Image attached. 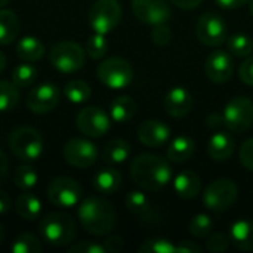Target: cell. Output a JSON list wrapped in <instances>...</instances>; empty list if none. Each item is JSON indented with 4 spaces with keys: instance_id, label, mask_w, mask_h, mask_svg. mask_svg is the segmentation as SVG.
Listing matches in <instances>:
<instances>
[{
    "instance_id": "obj_3",
    "label": "cell",
    "mask_w": 253,
    "mask_h": 253,
    "mask_svg": "<svg viewBox=\"0 0 253 253\" xmlns=\"http://www.w3.org/2000/svg\"><path fill=\"white\" fill-rule=\"evenodd\" d=\"M39 230L42 237L52 246H67L77 236V227L73 218L61 212L43 216L39 224Z\"/></svg>"
},
{
    "instance_id": "obj_18",
    "label": "cell",
    "mask_w": 253,
    "mask_h": 253,
    "mask_svg": "<svg viewBox=\"0 0 253 253\" xmlns=\"http://www.w3.org/2000/svg\"><path fill=\"white\" fill-rule=\"evenodd\" d=\"M193 95L182 86L172 87L165 96V110L169 116L175 119L185 117L193 108Z\"/></svg>"
},
{
    "instance_id": "obj_4",
    "label": "cell",
    "mask_w": 253,
    "mask_h": 253,
    "mask_svg": "<svg viewBox=\"0 0 253 253\" xmlns=\"http://www.w3.org/2000/svg\"><path fill=\"white\" fill-rule=\"evenodd\" d=\"M9 148L16 159L30 163L43 154V138L34 127L22 126L9 135Z\"/></svg>"
},
{
    "instance_id": "obj_17",
    "label": "cell",
    "mask_w": 253,
    "mask_h": 253,
    "mask_svg": "<svg viewBox=\"0 0 253 253\" xmlns=\"http://www.w3.org/2000/svg\"><path fill=\"white\" fill-rule=\"evenodd\" d=\"M136 135L142 145L150 148H159L168 144L172 130L162 120H145L138 126Z\"/></svg>"
},
{
    "instance_id": "obj_42",
    "label": "cell",
    "mask_w": 253,
    "mask_h": 253,
    "mask_svg": "<svg viewBox=\"0 0 253 253\" xmlns=\"http://www.w3.org/2000/svg\"><path fill=\"white\" fill-rule=\"evenodd\" d=\"M239 157H240V163L248 169L253 172V138L246 139L239 151Z\"/></svg>"
},
{
    "instance_id": "obj_28",
    "label": "cell",
    "mask_w": 253,
    "mask_h": 253,
    "mask_svg": "<svg viewBox=\"0 0 253 253\" xmlns=\"http://www.w3.org/2000/svg\"><path fill=\"white\" fill-rule=\"evenodd\" d=\"M19 33V19L15 12L0 9V44H10Z\"/></svg>"
},
{
    "instance_id": "obj_46",
    "label": "cell",
    "mask_w": 253,
    "mask_h": 253,
    "mask_svg": "<svg viewBox=\"0 0 253 253\" xmlns=\"http://www.w3.org/2000/svg\"><path fill=\"white\" fill-rule=\"evenodd\" d=\"M206 123L211 129H219L222 126H225L224 122V114H218V113H212L206 117Z\"/></svg>"
},
{
    "instance_id": "obj_49",
    "label": "cell",
    "mask_w": 253,
    "mask_h": 253,
    "mask_svg": "<svg viewBox=\"0 0 253 253\" xmlns=\"http://www.w3.org/2000/svg\"><path fill=\"white\" fill-rule=\"evenodd\" d=\"M7 168H9V162L6 154L0 150V185L4 182L6 176H7Z\"/></svg>"
},
{
    "instance_id": "obj_12",
    "label": "cell",
    "mask_w": 253,
    "mask_h": 253,
    "mask_svg": "<svg viewBox=\"0 0 253 253\" xmlns=\"http://www.w3.org/2000/svg\"><path fill=\"white\" fill-rule=\"evenodd\" d=\"M62 156L65 162L74 168H90L98 160V148L93 142L84 138H71L65 142Z\"/></svg>"
},
{
    "instance_id": "obj_34",
    "label": "cell",
    "mask_w": 253,
    "mask_h": 253,
    "mask_svg": "<svg viewBox=\"0 0 253 253\" xmlns=\"http://www.w3.org/2000/svg\"><path fill=\"white\" fill-rule=\"evenodd\" d=\"M37 181H39L37 172L30 165H22L16 168L13 172V184L22 191H28L33 187H36Z\"/></svg>"
},
{
    "instance_id": "obj_5",
    "label": "cell",
    "mask_w": 253,
    "mask_h": 253,
    "mask_svg": "<svg viewBox=\"0 0 253 253\" xmlns=\"http://www.w3.org/2000/svg\"><path fill=\"white\" fill-rule=\"evenodd\" d=\"M239 188L233 179L219 178L212 181L203 193V205L215 212L221 213L228 211L237 200Z\"/></svg>"
},
{
    "instance_id": "obj_26",
    "label": "cell",
    "mask_w": 253,
    "mask_h": 253,
    "mask_svg": "<svg viewBox=\"0 0 253 253\" xmlns=\"http://www.w3.org/2000/svg\"><path fill=\"white\" fill-rule=\"evenodd\" d=\"M136 114V102L127 95L117 96L110 105V116L117 123H127Z\"/></svg>"
},
{
    "instance_id": "obj_41",
    "label": "cell",
    "mask_w": 253,
    "mask_h": 253,
    "mask_svg": "<svg viewBox=\"0 0 253 253\" xmlns=\"http://www.w3.org/2000/svg\"><path fill=\"white\" fill-rule=\"evenodd\" d=\"M151 39H153L154 44H157V46H168L172 40V31L166 24L154 25V28L151 31Z\"/></svg>"
},
{
    "instance_id": "obj_44",
    "label": "cell",
    "mask_w": 253,
    "mask_h": 253,
    "mask_svg": "<svg viewBox=\"0 0 253 253\" xmlns=\"http://www.w3.org/2000/svg\"><path fill=\"white\" fill-rule=\"evenodd\" d=\"M104 246H105L107 252L116 253L120 252V251L125 248V242H123V239L119 237V236H111V237H108V239L104 242Z\"/></svg>"
},
{
    "instance_id": "obj_31",
    "label": "cell",
    "mask_w": 253,
    "mask_h": 253,
    "mask_svg": "<svg viewBox=\"0 0 253 253\" xmlns=\"http://www.w3.org/2000/svg\"><path fill=\"white\" fill-rule=\"evenodd\" d=\"M125 206L126 209L138 216H145L150 213L151 208H150V200L147 199V196L142 191H130L126 194L125 197Z\"/></svg>"
},
{
    "instance_id": "obj_8",
    "label": "cell",
    "mask_w": 253,
    "mask_h": 253,
    "mask_svg": "<svg viewBox=\"0 0 253 253\" xmlns=\"http://www.w3.org/2000/svg\"><path fill=\"white\" fill-rule=\"evenodd\" d=\"M89 25L95 33H111L122 19V6L117 0H96L89 9Z\"/></svg>"
},
{
    "instance_id": "obj_30",
    "label": "cell",
    "mask_w": 253,
    "mask_h": 253,
    "mask_svg": "<svg viewBox=\"0 0 253 253\" xmlns=\"http://www.w3.org/2000/svg\"><path fill=\"white\" fill-rule=\"evenodd\" d=\"M227 49L233 56L248 58L253 53V40L246 34H233L227 39Z\"/></svg>"
},
{
    "instance_id": "obj_53",
    "label": "cell",
    "mask_w": 253,
    "mask_h": 253,
    "mask_svg": "<svg viewBox=\"0 0 253 253\" xmlns=\"http://www.w3.org/2000/svg\"><path fill=\"white\" fill-rule=\"evenodd\" d=\"M248 3H249V12L253 15V0H249Z\"/></svg>"
},
{
    "instance_id": "obj_20",
    "label": "cell",
    "mask_w": 253,
    "mask_h": 253,
    "mask_svg": "<svg viewBox=\"0 0 253 253\" xmlns=\"http://www.w3.org/2000/svg\"><path fill=\"white\" fill-rule=\"evenodd\" d=\"M230 243L242 252L253 251V221L239 219L230 228Z\"/></svg>"
},
{
    "instance_id": "obj_54",
    "label": "cell",
    "mask_w": 253,
    "mask_h": 253,
    "mask_svg": "<svg viewBox=\"0 0 253 253\" xmlns=\"http://www.w3.org/2000/svg\"><path fill=\"white\" fill-rule=\"evenodd\" d=\"M7 1H9V0H0V7H3L4 4H7Z\"/></svg>"
},
{
    "instance_id": "obj_13",
    "label": "cell",
    "mask_w": 253,
    "mask_h": 253,
    "mask_svg": "<svg viewBox=\"0 0 253 253\" xmlns=\"http://www.w3.org/2000/svg\"><path fill=\"white\" fill-rule=\"evenodd\" d=\"M77 129L89 138L104 136L111 126L110 116L99 107H86L76 117Z\"/></svg>"
},
{
    "instance_id": "obj_36",
    "label": "cell",
    "mask_w": 253,
    "mask_h": 253,
    "mask_svg": "<svg viewBox=\"0 0 253 253\" xmlns=\"http://www.w3.org/2000/svg\"><path fill=\"white\" fill-rule=\"evenodd\" d=\"M188 230L190 233L197 237V239H205L208 237L212 230H213V221L209 215L206 213H199L196 216H193V219L188 224Z\"/></svg>"
},
{
    "instance_id": "obj_37",
    "label": "cell",
    "mask_w": 253,
    "mask_h": 253,
    "mask_svg": "<svg viewBox=\"0 0 253 253\" xmlns=\"http://www.w3.org/2000/svg\"><path fill=\"white\" fill-rule=\"evenodd\" d=\"M141 253H176V245L168 239H148L139 246Z\"/></svg>"
},
{
    "instance_id": "obj_29",
    "label": "cell",
    "mask_w": 253,
    "mask_h": 253,
    "mask_svg": "<svg viewBox=\"0 0 253 253\" xmlns=\"http://www.w3.org/2000/svg\"><path fill=\"white\" fill-rule=\"evenodd\" d=\"M64 95L73 104H83L90 98L92 89L83 80H70L64 86Z\"/></svg>"
},
{
    "instance_id": "obj_38",
    "label": "cell",
    "mask_w": 253,
    "mask_h": 253,
    "mask_svg": "<svg viewBox=\"0 0 253 253\" xmlns=\"http://www.w3.org/2000/svg\"><path fill=\"white\" fill-rule=\"evenodd\" d=\"M108 50V42L105 39V34H99L95 33L93 36L89 37L87 43H86V53L93 58V59H101L105 56Z\"/></svg>"
},
{
    "instance_id": "obj_35",
    "label": "cell",
    "mask_w": 253,
    "mask_h": 253,
    "mask_svg": "<svg viewBox=\"0 0 253 253\" xmlns=\"http://www.w3.org/2000/svg\"><path fill=\"white\" fill-rule=\"evenodd\" d=\"M37 77V70L34 65L25 62V64H19L13 68L12 71V82L18 86V87H28L34 83Z\"/></svg>"
},
{
    "instance_id": "obj_33",
    "label": "cell",
    "mask_w": 253,
    "mask_h": 253,
    "mask_svg": "<svg viewBox=\"0 0 253 253\" xmlns=\"http://www.w3.org/2000/svg\"><path fill=\"white\" fill-rule=\"evenodd\" d=\"M42 251H43V246L40 240L31 233L19 234L10 246L12 253H40Z\"/></svg>"
},
{
    "instance_id": "obj_21",
    "label": "cell",
    "mask_w": 253,
    "mask_h": 253,
    "mask_svg": "<svg viewBox=\"0 0 253 253\" xmlns=\"http://www.w3.org/2000/svg\"><path fill=\"white\" fill-rule=\"evenodd\" d=\"M173 188L175 193L184 199V200H191L196 199L200 191H202V179L200 176L193 172V170H182L176 175L173 181Z\"/></svg>"
},
{
    "instance_id": "obj_1",
    "label": "cell",
    "mask_w": 253,
    "mask_h": 253,
    "mask_svg": "<svg viewBox=\"0 0 253 253\" xmlns=\"http://www.w3.org/2000/svg\"><path fill=\"white\" fill-rule=\"evenodd\" d=\"M132 181L145 191H159L172 179V168L168 159L156 154H139L130 162Z\"/></svg>"
},
{
    "instance_id": "obj_25",
    "label": "cell",
    "mask_w": 253,
    "mask_h": 253,
    "mask_svg": "<svg viewBox=\"0 0 253 253\" xmlns=\"http://www.w3.org/2000/svg\"><path fill=\"white\" fill-rule=\"evenodd\" d=\"M16 213L25 221H34L42 213V202L37 196L31 193H22L15 202Z\"/></svg>"
},
{
    "instance_id": "obj_32",
    "label": "cell",
    "mask_w": 253,
    "mask_h": 253,
    "mask_svg": "<svg viewBox=\"0 0 253 253\" xmlns=\"http://www.w3.org/2000/svg\"><path fill=\"white\" fill-rule=\"evenodd\" d=\"M19 101V89L13 82L0 80V113L12 110Z\"/></svg>"
},
{
    "instance_id": "obj_39",
    "label": "cell",
    "mask_w": 253,
    "mask_h": 253,
    "mask_svg": "<svg viewBox=\"0 0 253 253\" xmlns=\"http://www.w3.org/2000/svg\"><path fill=\"white\" fill-rule=\"evenodd\" d=\"M230 245V237L225 236L224 233H211L208 236L206 242V249L212 253H222L228 249Z\"/></svg>"
},
{
    "instance_id": "obj_16",
    "label": "cell",
    "mask_w": 253,
    "mask_h": 253,
    "mask_svg": "<svg viewBox=\"0 0 253 253\" xmlns=\"http://www.w3.org/2000/svg\"><path fill=\"white\" fill-rule=\"evenodd\" d=\"M234 71V62L231 53L225 50H213L208 55L205 61V73L208 79L213 83H225L231 79Z\"/></svg>"
},
{
    "instance_id": "obj_48",
    "label": "cell",
    "mask_w": 253,
    "mask_h": 253,
    "mask_svg": "<svg viewBox=\"0 0 253 253\" xmlns=\"http://www.w3.org/2000/svg\"><path fill=\"white\" fill-rule=\"evenodd\" d=\"M222 9H239L246 4L249 0H215Z\"/></svg>"
},
{
    "instance_id": "obj_51",
    "label": "cell",
    "mask_w": 253,
    "mask_h": 253,
    "mask_svg": "<svg viewBox=\"0 0 253 253\" xmlns=\"http://www.w3.org/2000/svg\"><path fill=\"white\" fill-rule=\"evenodd\" d=\"M6 64H7V61H6V56L0 52V73L4 70V67H6Z\"/></svg>"
},
{
    "instance_id": "obj_6",
    "label": "cell",
    "mask_w": 253,
    "mask_h": 253,
    "mask_svg": "<svg viewBox=\"0 0 253 253\" xmlns=\"http://www.w3.org/2000/svg\"><path fill=\"white\" fill-rule=\"evenodd\" d=\"M98 80L110 89H125L133 80V68L129 61L113 56L104 59L96 70Z\"/></svg>"
},
{
    "instance_id": "obj_11",
    "label": "cell",
    "mask_w": 253,
    "mask_h": 253,
    "mask_svg": "<svg viewBox=\"0 0 253 253\" xmlns=\"http://www.w3.org/2000/svg\"><path fill=\"white\" fill-rule=\"evenodd\" d=\"M196 36L200 40V43L216 47L221 46L228 39V28L225 21L215 12L203 13L196 27Z\"/></svg>"
},
{
    "instance_id": "obj_24",
    "label": "cell",
    "mask_w": 253,
    "mask_h": 253,
    "mask_svg": "<svg viewBox=\"0 0 253 253\" xmlns=\"http://www.w3.org/2000/svg\"><path fill=\"white\" fill-rule=\"evenodd\" d=\"M130 145L125 139H111L108 141L101 151V157L108 165H119L129 159Z\"/></svg>"
},
{
    "instance_id": "obj_22",
    "label": "cell",
    "mask_w": 253,
    "mask_h": 253,
    "mask_svg": "<svg viewBox=\"0 0 253 253\" xmlns=\"http://www.w3.org/2000/svg\"><path fill=\"white\" fill-rule=\"evenodd\" d=\"M194 151L196 142L187 135H179L173 138L168 147V160L172 163H185L193 157Z\"/></svg>"
},
{
    "instance_id": "obj_40",
    "label": "cell",
    "mask_w": 253,
    "mask_h": 253,
    "mask_svg": "<svg viewBox=\"0 0 253 253\" xmlns=\"http://www.w3.org/2000/svg\"><path fill=\"white\" fill-rule=\"evenodd\" d=\"M68 253H107V249L104 246V243H98V242H92V240H83V242H77L71 246H68L67 249Z\"/></svg>"
},
{
    "instance_id": "obj_45",
    "label": "cell",
    "mask_w": 253,
    "mask_h": 253,
    "mask_svg": "<svg viewBox=\"0 0 253 253\" xmlns=\"http://www.w3.org/2000/svg\"><path fill=\"white\" fill-rule=\"evenodd\" d=\"M202 246L191 240H182L176 245V253H200Z\"/></svg>"
},
{
    "instance_id": "obj_10",
    "label": "cell",
    "mask_w": 253,
    "mask_h": 253,
    "mask_svg": "<svg viewBox=\"0 0 253 253\" xmlns=\"http://www.w3.org/2000/svg\"><path fill=\"white\" fill-rule=\"evenodd\" d=\"M47 199L52 205L58 208H74L80 203L83 190L80 184L70 176H58L53 178L46 190Z\"/></svg>"
},
{
    "instance_id": "obj_14",
    "label": "cell",
    "mask_w": 253,
    "mask_h": 253,
    "mask_svg": "<svg viewBox=\"0 0 253 253\" xmlns=\"http://www.w3.org/2000/svg\"><path fill=\"white\" fill-rule=\"evenodd\" d=\"M132 10L141 22L150 25L166 24L172 15L168 0H132Z\"/></svg>"
},
{
    "instance_id": "obj_50",
    "label": "cell",
    "mask_w": 253,
    "mask_h": 253,
    "mask_svg": "<svg viewBox=\"0 0 253 253\" xmlns=\"http://www.w3.org/2000/svg\"><path fill=\"white\" fill-rule=\"evenodd\" d=\"M10 206H12V200H10L9 194L4 191H0V215L9 212Z\"/></svg>"
},
{
    "instance_id": "obj_9",
    "label": "cell",
    "mask_w": 253,
    "mask_h": 253,
    "mask_svg": "<svg viewBox=\"0 0 253 253\" xmlns=\"http://www.w3.org/2000/svg\"><path fill=\"white\" fill-rule=\"evenodd\" d=\"M225 127L234 133H245L253 125V101L248 96L231 98L224 108Z\"/></svg>"
},
{
    "instance_id": "obj_2",
    "label": "cell",
    "mask_w": 253,
    "mask_h": 253,
    "mask_svg": "<svg viewBox=\"0 0 253 253\" xmlns=\"http://www.w3.org/2000/svg\"><path fill=\"white\" fill-rule=\"evenodd\" d=\"M77 216L83 228L93 236L110 234L117 222L114 206L102 197H87L77 209Z\"/></svg>"
},
{
    "instance_id": "obj_7",
    "label": "cell",
    "mask_w": 253,
    "mask_h": 253,
    "mask_svg": "<svg viewBox=\"0 0 253 253\" xmlns=\"http://www.w3.org/2000/svg\"><path fill=\"white\" fill-rule=\"evenodd\" d=\"M50 64L55 70L64 73V74H70V73H76L79 71L86 61V52L83 50V47L71 40H65V42H59L56 43L52 50H50Z\"/></svg>"
},
{
    "instance_id": "obj_47",
    "label": "cell",
    "mask_w": 253,
    "mask_h": 253,
    "mask_svg": "<svg viewBox=\"0 0 253 253\" xmlns=\"http://www.w3.org/2000/svg\"><path fill=\"white\" fill-rule=\"evenodd\" d=\"M176 7L179 9H185V10H191V9H196L200 6V3L203 0H170Z\"/></svg>"
},
{
    "instance_id": "obj_27",
    "label": "cell",
    "mask_w": 253,
    "mask_h": 253,
    "mask_svg": "<svg viewBox=\"0 0 253 253\" xmlns=\"http://www.w3.org/2000/svg\"><path fill=\"white\" fill-rule=\"evenodd\" d=\"M16 55L25 62L39 61L44 55V44L34 36H25L16 44Z\"/></svg>"
},
{
    "instance_id": "obj_52",
    "label": "cell",
    "mask_w": 253,
    "mask_h": 253,
    "mask_svg": "<svg viewBox=\"0 0 253 253\" xmlns=\"http://www.w3.org/2000/svg\"><path fill=\"white\" fill-rule=\"evenodd\" d=\"M3 239H4V230H3V227L0 224V245L3 243Z\"/></svg>"
},
{
    "instance_id": "obj_15",
    "label": "cell",
    "mask_w": 253,
    "mask_h": 253,
    "mask_svg": "<svg viewBox=\"0 0 253 253\" xmlns=\"http://www.w3.org/2000/svg\"><path fill=\"white\" fill-rule=\"evenodd\" d=\"M59 89L53 83H42L27 95V107L36 114H46L59 104Z\"/></svg>"
},
{
    "instance_id": "obj_43",
    "label": "cell",
    "mask_w": 253,
    "mask_h": 253,
    "mask_svg": "<svg viewBox=\"0 0 253 253\" xmlns=\"http://www.w3.org/2000/svg\"><path fill=\"white\" fill-rule=\"evenodd\" d=\"M239 77L248 86H253V55H249L239 68Z\"/></svg>"
},
{
    "instance_id": "obj_19",
    "label": "cell",
    "mask_w": 253,
    "mask_h": 253,
    "mask_svg": "<svg viewBox=\"0 0 253 253\" xmlns=\"http://www.w3.org/2000/svg\"><path fill=\"white\" fill-rule=\"evenodd\" d=\"M236 150L234 138L227 132H216L208 141V154L215 162L228 160Z\"/></svg>"
},
{
    "instance_id": "obj_23",
    "label": "cell",
    "mask_w": 253,
    "mask_h": 253,
    "mask_svg": "<svg viewBox=\"0 0 253 253\" xmlns=\"http://www.w3.org/2000/svg\"><path fill=\"white\" fill-rule=\"evenodd\" d=\"M122 185V175L119 170L111 169V168H105L101 169L95 176H93V188L99 193V194H114Z\"/></svg>"
}]
</instances>
